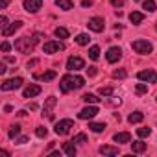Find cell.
Here are the masks:
<instances>
[{"label": "cell", "mask_w": 157, "mask_h": 157, "mask_svg": "<svg viewBox=\"0 0 157 157\" xmlns=\"http://www.w3.org/2000/svg\"><path fill=\"white\" fill-rule=\"evenodd\" d=\"M83 85H85V80L82 76H76V74H67L59 82L61 93H70V91H76V89H82Z\"/></svg>", "instance_id": "cell-1"}, {"label": "cell", "mask_w": 157, "mask_h": 157, "mask_svg": "<svg viewBox=\"0 0 157 157\" xmlns=\"http://www.w3.org/2000/svg\"><path fill=\"white\" fill-rule=\"evenodd\" d=\"M39 39H41V33L24 35V37H21V39H17V41H15V50H19L21 54H32V52L35 50V46H37Z\"/></svg>", "instance_id": "cell-2"}, {"label": "cell", "mask_w": 157, "mask_h": 157, "mask_svg": "<svg viewBox=\"0 0 157 157\" xmlns=\"http://www.w3.org/2000/svg\"><path fill=\"white\" fill-rule=\"evenodd\" d=\"M131 48H133L137 54H142V56H148V54H151V50H153L151 43L146 41V39H137V41H133V43H131Z\"/></svg>", "instance_id": "cell-3"}, {"label": "cell", "mask_w": 157, "mask_h": 157, "mask_svg": "<svg viewBox=\"0 0 157 157\" xmlns=\"http://www.w3.org/2000/svg\"><path fill=\"white\" fill-rule=\"evenodd\" d=\"M72 128H74V122H72L70 118H63V120H59V122L56 124L54 131H56L57 135H67Z\"/></svg>", "instance_id": "cell-4"}, {"label": "cell", "mask_w": 157, "mask_h": 157, "mask_svg": "<svg viewBox=\"0 0 157 157\" xmlns=\"http://www.w3.org/2000/svg\"><path fill=\"white\" fill-rule=\"evenodd\" d=\"M82 68H85V61H83L82 57H78V56L68 57V61H67V70L76 72V70H82Z\"/></svg>", "instance_id": "cell-5"}, {"label": "cell", "mask_w": 157, "mask_h": 157, "mask_svg": "<svg viewBox=\"0 0 157 157\" xmlns=\"http://www.w3.org/2000/svg\"><path fill=\"white\" fill-rule=\"evenodd\" d=\"M65 50V44L61 41H48L43 44V52L44 54H56V52H63Z\"/></svg>", "instance_id": "cell-6"}, {"label": "cell", "mask_w": 157, "mask_h": 157, "mask_svg": "<svg viewBox=\"0 0 157 157\" xmlns=\"http://www.w3.org/2000/svg\"><path fill=\"white\" fill-rule=\"evenodd\" d=\"M137 78H139L140 82H146V83H157V72L151 70V68H148V70H140V72L137 74Z\"/></svg>", "instance_id": "cell-7"}, {"label": "cell", "mask_w": 157, "mask_h": 157, "mask_svg": "<svg viewBox=\"0 0 157 157\" xmlns=\"http://www.w3.org/2000/svg\"><path fill=\"white\" fill-rule=\"evenodd\" d=\"M87 26H89V30H91V32L100 33V32H104V28H105V21H104L102 17H93V19H89Z\"/></svg>", "instance_id": "cell-8"}, {"label": "cell", "mask_w": 157, "mask_h": 157, "mask_svg": "<svg viewBox=\"0 0 157 157\" xmlns=\"http://www.w3.org/2000/svg\"><path fill=\"white\" fill-rule=\"evenodd\" d=\"M98 113H100V111H98L96 105H87V107H83L80 113H78V117H80L82 120H91V118H94Z\"/></svg>", "instance_id": "cell-9"}, {"label": "cell", "mask_w": 157, "mask_h": 157, "mask_svg": "<svg viewBox=\"0 0 157 157\" xmlns=\"http://www.w3.org/2000/svg\"><path fill=\"white\" fill-rule=\"evenodd\" d=\"M22 78H11V80L2 82V91H13V89H21L22 87Z\"/></svg>", "instance_id": "cell-10"}, {"label": "cell", "mask_w": 157, "mask_h": 157, "mask_svg": "<svg viewBox=\"0 0 157 157\" xmlns=\"http://www.w3.org/2000/svg\"><path fill=\"white\" fill-rule=\"evenodd\" d=\"M22 6H24V10L28 13H37L41 10V6H43V0H24Z\"/></svg>", "instance_id": "cell-11"}, {"label": "cell", "mask_w": 157, "mask_h": 157, "mask_svg": "<svg viewBox=\"0 0 157 157\" xmlns=\"http://www.w3.org/2000/svg\"><path fill=\"white\" fill-rule=\"evenodd\" d=\"M56 104H57V98H56V96H50V98H46V102H44V105H43V115H46L48 118H54V115H52V109L56 107Z\"/></svg>", "instance_id": "cell-12"}, {"label": "cell", "mask_w": 157, "mask_h": 157, "mask_svg": "<svg viewBox=\"0 0 157 157\" xmlns=\"http://www.w3.org/2000/svg\"><path fill=\"white\" fill-rule=\"evenodd\" d=\"M22 24H24L22 21H15V22L8 24L6 28H2V35H4V37H10V35H13V33H15L19 28H22Z\"/></svg>", "instance_id": "cell-13"}, {"label": "cell", "mask_w": 157, "mask_h": 157, "mask_svg": "<svg viewBox=\"0 0 157 157\" xmlns=\"http://www.w3.org/2000/svg\"><path fill=\"white\" fill-rule=\"evenodd\" d=\"M105 57H107V61H109V63H117V61L122 57V50H120L118 46H111V48L107 50Z\"/></svg>", "instance_id": "cell-14"}, {"label": "cell", "mask_w": 157, "mask_h": 157, "mask_svg": "<svg viewBox=\"0 0 157 157\" xmlns=\"http://www.w3.org/2000/svg\"><path fill=\"white\" fill-rule=\"evenodd\" d=\"M56 70H46V72H35L33 74V80H39V82H52L56 78Z\"/></svg>", "instance_id": "cell-15"}, {"label": "cell", "mask_w": 157, "mask_h": 157, "mask_svg": "<svg viewBox=\"0 0 157 157\" xmlns=\"http://www.w3.org/2000/svg\"><path fill=\"white\" fill-rule=\"evenodd\" d=\"M113 140L118 142V144H126V142L131 140V135H129L128 131H120V133H115V135H113Z\"/></svg>", "instance_id": "cell-16"}, {"label": "cell", "mask_w": 157, "mask_h": 157, "mask_svg": "<svg viewBox=\"0 0 157 157\" xmlns=\"http://www.w3.org/2000/svg\"><path fill=\"white\" fill-rule=\"evenodd\" d=\"M39 93H41V87H39V85H30V87L24 89L22 96H24V98H33V96H37Z\"/></svg>", "instance_id": "cell-17"}, {"label": "cell", "mask_w": 157, "mask_h": 157, "mask_svg": "<svg viewBox=\"0 0 157 157\" xmlns=\"http://www.w3.org/2000/svg\"><path fill=\"white\" fill-rule=\"evenodd\" d=\"M98 151L102 153V155H118V148L117 146H100L98 148Z\"/></svg>", "instance_id": "cell-18"}, {"label": "cell", "mask_w": 157, "mask_h": 157, "mask_svg": "<svg viewBox=\"0 0 157 157\" xmlns=\"http://www.w3.org/2000/svg\"><path fill=\"white\" fill-rule=\"evenodd\" d=\"M131 151H133V153H144V151H146V142H142V140L131 142Z\"/></svg>", "instance_id": "cell-19"}, {"label": "cell", "mask_w": 157, "mask_h": 157, "mask_svg": "<svg viewBox=\"0 0 157 157\" xmlns=\"http://www.w3.org/2000/svg\"><path fill=\"white\" fill-rule=\"evenodd\" d=\"M56 6L59 10H63V11H68V10L74 8V2H72V0H56Z\"/></svg>", "instance_id": "cell-20"}, {"label": "cell", "mask_w": 157, "mask_h": 157, "mask_svg": "<svg viewBox=\"0 0 157 157\" xmlns=\"http://www.w3.org/2000/svg\"><path fill=\"white\" fill-rule=\"evenodd\" d=\"M129 21H131V24H140L142 21H144V13H140V11H131L129 13Z\"/></svg>", "instance_id": "cell-21"}, {"label": "cell", "mask_w": 157, "mask_h": 157, "mask_svg": "<svg viewBox=\"0 0 157 157\" xmlns=\"http://www.w3.org/2000/svg\"><path fill=\"white\" fill-rule=\"evenodd\" d=\"M142 118H144V115H142L140 111H133V113L128 117V122H129V124H139V122H142Z\"/></svg>", "instance_id": "cell-22"}, {"label": "cell", "mask_w": 157, "mask_h": 157, "mask_svg": "<svg viewBox=\"0 0 157 157\" xmlns=\"http://www.w3.org/2000/svg\"><path fill=\"white\" fill-rule=\"evenodd\" d=\"M105 124L104 122H89V129L91 131H94V133H102V131H105Z\"/></svg>", "instance_id": "cell-23"}, {"label": "cell", "mask_w": 157, "mask_h": 157, "mask_svg": "<svg viewBox=\"0 0 157 157\" xmlns=\"http://www.w3.org/2000/svg\"><path fill=\"white\" fill-rule=\"evenodd\" d=\"M63 151H65L67 155H70V157H72V155H76V142H74V140L65 142V144H63Z\"/></svg>", "instance_id": "cell-24"}, {"label": "cell", "mask_w": 157, "mask_h": 157, "mask_svg": "<svg viewBox=\"0 0 157 157\" xmlns=\"http://www.w3.org/2000/svg\"><path fill=\"white\" fill-rule=\"evenodd\" d=\"M89 41H91V37H89L87 33H80V35H76V43L80 44V46H85V44H89Z\"/></svg>", "instance_id": "cell-25"}, {"label": "cell", "mask_w": 157, "mask_h": 157, "mask_svg": "<svg viewBox=\"0 0 157 157\" xmlns=\"http://www.w3.org/2000/svg\"><path fill=\"white\" fill-rule=\"evenodd\" d=\"M54 35H56L57 39H67V37H68V30H67V28H63V26H59V28H56Z\"/></svg>", "instance_id": "cell-26"}, {"label": "cell", "mask_w": 157, "mask_h": 157, "mask_svg": "<svg viewBox=\"0 0 157 157\" xmlns=\"http://www.w3.org/2000/svg\"><path fill=\"white\" fill-rule=\"evenodd\" d=\"M89 57H91L93 61H98V59H100V48H98V46H91V48H89Z\"/></svg>", "instance_id": "cell-27"}, {"label": "cell", "mask_w": 157, "mask_h": 157, "mask_svg": "<svg viewBox=\"0 0 157 157\" xmlns=\"http://www.w3.org/2000/svg\"><path fill=\"white\" fill-rule=\"evenodd\" d=\"M142 10H146L148 13L155 11V0H144V2H142Z\"/></svg>", "instance_id": "cell-28"}, {"label": "cell", "mask_w": 157, "mask_h": 157, "mask_svg": "<svg viewBox=\"0 0 157 157\" xmlns=\"http://www.w3.org/2000/svg\"><path fill=\"white\" fill-rule=\"evenodd\" d=\"M82 100H83V102H87V104H96L100 98H98L96 94H91V93H87V94H83V96H82Z\"/></svg>", "instance_id": "cell-29"}, {"label": "cell", "mask_w": 157, "mask_h": 157, "mask_svg": "<svg viewBox=\"0 0 157 157\" xmlns=\"http://www.w3.org/2000/svg\"><path fill=\"white\" fill-rule=\"evenodd\" d=\"M8 135H10V139H15V137H19V135H21V126H19V124H13Z\"/></svg>", "instance_id": "cell-30"}, {"label": "cell", "mask_w": 157, "mask_h": 157, "mask_svg": "<svg viewBox=\"0 0 157 157\" xmlns=\"http://www.w3.org/2000/svg\"><path fill=\"white\" fill-rule=\"evenodd\" d=\"M76 144H85L87 142V135L85 133H78V135H74V139H72Z\"/></svg>", "instance_id": "cell-31"}, {"label": "cell", "mask_w": 157, "mask_h": 157, "mask_svg": "<svg viewBox=\"0 0 157 157\" xmlns=\"http://www.w3.org/2000/svg\"><path fill=\"white\" fill-rule=\"evenodd\" d=\"M135 93H137V94H144V93H148V85H146V82H142V83H137V87H135Z\"/></svg>", "instance_id": "cell-32"}, {"label": "cell", "mask_w": 157, "mask_h": 157, "mask_svg": "<svg viewBox=\"0 0 157 157\" xmlns=\"http://www.w3.org/2000/svg\"><path fill=\"white\" fill-rule=\"evenodd\" d=\"M35 135H37V137H39V139H44V137H46V135H48V129H46V128H44V126H39V128H37V129H35Z\"/></svg>", "instance_id": "cell-33"}, {"label": "cell", "mask_w": 157, "mask_h": 157, "mask_svg": "<svg viewBox=\"0 0 157 157\" xmlns=\"http://www.w3.org/2000/svg\"><path fill=\"white\" fill-rule=\"evenodd\" d=\"M150 133H151V129H150V128H139V129H137V135H139L140 139L150 137Z\"/></svg>", "instance_id": "cell-34"}, {"label": "cell", "mask_w": 157, "mask_h": 157, "mask_svg": "<svg viewBox=\"0 0 157 157\" xmlns=\"http://www.w3.org/2000/svg\"><path fill=\"white\" fill-rule=\"evenodd\" d=\"M126 74H128V72H126L124 68H118V70H115V72H113V78H117V80H124Z\"/></svg>", "instance_id": "cell-35"}, {"label": "cell", "mask_w": 157, "mask_h": 157, "mask_svg": "<svg viewBox=\"0 0 157 157\" xmlns=\"http://www.w3.org/2000/svg\"><path fill=\"white\" fill-rule=\"evenodd\" d=\"M98 93H100L102 96H111V94H113V87H102Z\"/></svg>", "instance_id": "cell-36"}, {"label": "cell", "mask_w": 157, "mask_h": 157, "mask_svg": "<svg viewBox=\"0 0 157 157\" xmlns=\"http://www.w3.org/2000/svg\"><path fill=\"white\" fill-rule=\"evenodd\" d=\"M0 22H2L0 26H2V28H6V26H8V17H6V15H2V17H0Z\"/></svg>", "instance_id": "cell-37"}, {"label": "cell", "mask_w": 157, "mask_h": 157, "mask_svg": "<svg viewBox=\"0 0 157 157\" xmlns=\"http://www.w3.org/2000/svg\"><path fill=\"white\" fill-rule=\"evenodd\" d=\"M111 4L115 8H118V6H124V0H111Z\"/></svg>", "instance_id": "cell-38"}, {"label": "cell", "mask_w": 157, "mask_h": 157, "mask_svg": "<svg viewBox=\"0 0 157 157\" xmlns=\"http://www.w3.org/2000/svg\"><path fill=\"white\" fill-rule=\"evenodd\" d=\"M10 48H11V44H10L8 41H4V43H2V52H8Z\"/></svg>", "instance_id": "cell-39"}, {"label": "cell", "mask_w": 157, "mask_h": 157, "mask_svg": "<svg viewBox=\"0 0 157 157\" xmlns=\"http://www.w3.org/2000/svg\"><path fill=\"white\" fill-rule=\"evenodd\" d=\"M87 74L89 76H96V67H89L87 68Z\"/></svg>", "instance_id": "cell-40"}, {"label": "cell", "mask_w": 157, "mask_h": 157, "mask_svg": "<svg viewBox=\"0 0 157 157\" xmlns=\"http://www.w3.org/2000/svg\"><path fill=\"white\" fill-rule=\"evenodd\" d=\"M82 6L83 8H91L93 6V0H82Z\"/></svg>", "instance_id": "cell-41"}, {"label": "cell", "mask_w": 157, "mask_h": 157, "mask_svg": "<svg viewBox=\"0 0 157 157\" xmlns=\"http://www.w3.org/2000/svg\"><path fill=\"white\" fill-rule=\"evenodd\" d=\"M10 4V0H0V10H6Z\"/></svg>", "instance_id": "cell-42"}, {"label": "cell", "mask_w": 157, "mask_h": 157, "mask_svg": "<svg viewBox=\"0 0 157 157\" xmlns=\"http://www.w3.org/2000/svg\"><path fill=\"white\" fill-rule=\"evenodd\" d=\"M15 142H17V144H24V142H28V137H19Z\"/></svg>", "instance_id": "cell-43"}, {"label": "cell", "mask_w": 157, "mask_h": 157, "mask_svg": "<svg viewBox=\"0 0 157 157\" xmlns=\"http://www.w3.org/2000/svg\"><path fill=\"white\" fill-rule=\"evenodd\" d=\"M37 63H39V59H33V61H30V63H28V68H32V67H35Z\"/></svg>", "instance_id": "cell-44"}, {"label": "cell", "mask_w": 157, "mask_h": 157, "mask_svg": "<svg viewBox=\"0 0 157 157\" xmlns=\"http://www.w3.org/2000/svg\"><path fill=\"white\" fill-rule=\"evenodd\" d=\"M6 70H8L6 65H0V74H6Z\"/></svg>", "instance_id": "cell-45"}, {"label": "cell", "mask_w": 157, "mask_h": 157, "mask_svg": "<svg viewBox=\"0 0 157 157\" xmlns=\"http://www.w3.org/2000/svg\"><path fill=\"white\" fill-rule=\"evenodd\" d=\"M4 59H6V61H10V63H15V59H13V57H10V56H6Z\"/></svg>", "instance_id": "cell-46"}, {"label": "cell", "mask_w": 157, "mask_h": 157, "mask_svg": "<svg viewBox=\"0 0 157 157\" xmlns=\"http://www.w3.org/2000/svg\"><path fill=\"white\" fill-rule=\"evenodd\" d=\"M155 30H157V22H155Z\"/></svg>", "instance_id": "cell-47"}, {"label": "cell", "mask_w": 157, "mask_h": 157, "mask_svg": "<svg viewBox=\"0 0 157 157\" xmlns=\"http://www.w3.org/2000/svg\"><path fill=\"white\" fill-rule=\"evenodd\" d=\"M155 100H157V98H155Z\"/></svg>", "instance_id": "cell-48"}]
</instances>
